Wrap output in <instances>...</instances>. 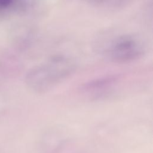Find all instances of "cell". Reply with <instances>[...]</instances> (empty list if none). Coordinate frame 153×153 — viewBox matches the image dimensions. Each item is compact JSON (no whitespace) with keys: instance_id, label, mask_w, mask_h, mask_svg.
Wrapping results in <instances>:
<instances>
[{"instance_id":"6da1fadb","label":"cell","mask_w":153,"mask_h":153,"mask_svg":"<svg viewBox=\"0 0 153 153\" xmlns=\"http://www.w3.org/2000/svg\"><path fill=\"white\" fill-rule=\"evenodd\" d=\"M75 68L71 57L57 55L33 68L28 74L27 82L33 90L44 93L71 75Z\"/></svg>"},{"instance_id":"7a4b0ae2","label":"cell","mask_w":153,"mask_h":153,"mask_svg":"<svg viewBox=\"0 0 153 153\" xmlns=\"http://www.w3.org/2000/svg\"><path fill=\"white\" fill-rule=\"evenodd\" d=\"M144 52L143 44L137 38L131 35L115 37L106 47L108 57L117 62H128L140 57Z\"/></svg>"},{"instance_id":"3957f363","label":"cell","mask_w":153,"mask_h":153,"mask_svg":"<svg viewBox=\"0 0 153 153\" xmlns=\"http://www.w3.org/2000/svg\"><path fill=\"white\" fill-rule=\"evenodd\" d=\"M120 77L109 75L93 80L85 84L81 88L86 96L93 99H100L112 94L118 88Z\"/></svg>"}]
</instances>
